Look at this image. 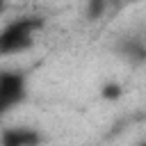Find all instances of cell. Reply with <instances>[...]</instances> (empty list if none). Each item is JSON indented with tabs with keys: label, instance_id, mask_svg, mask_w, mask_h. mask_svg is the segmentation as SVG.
<instances>
[{
	"label": "cell",
	"instance_id": "277c9868",
	"mask_svg": "<svg viewBox=\"0 0 146 146\" xmlns=\"http://www.w3.org/2000/svg\"><path fill=\"white\" fill-rule=\"evenodd\" d=\"M110 0H87L84 5V16L87 21H100V16L107 11Z\"/></svg>",
	"mask_w": 146,
	"mask_h": 146
},
{
	"label": "cell",
	"instance_id": "5b68a950",
	"mask_svg": "<svg viewBox=\"0 0 146 146\" xmlns=\"http://www.w3.org/2000/svg\"><path fill=\"white\" fill-rule=\"evenodd\" d=\"M121 96H123V87H121L119 82H114V80H110V82H105V84L100 87V98H103V100L114 103V100H119Z\"/></svg>",
	"mask_w": 146,
	"mask_h": 146
},
{
	"label": "cell",
	"instance_id": "9c48e42d",
	"mask_svg": "<svg viewBox=\"0 0 146 146\" xmlns=\"http://www.w3.org/2000/svg\"><path fill=\"white\" fill-rule=\"evenodd\" d=\"M128 2H144V0H128Z\"/></svg>",
	"mask_w": 146,
	"mask_h": 146
},
{
	"label": "cell",
	"instance_id": "ba28073f",
	"mask_svg": "<svg viewBox=\"0 0 146 146\" xmlns=\"http://www.w3.org/2000/svg\"><path fill=\"white\" fill-rule=\"evenodd\" d=\"M135 146H146V141H139V144H135Z\"/></svg>",
	"mask_w": 146,
	"mask_h": 146
},
{
	"label": "cell",
	"instance_id": "6da1fadb",
	"mask_svg": "<svg viewBox=\"0 0 146 146\" xmlns=\"http://www.w3.org/2000/svg\"><path fill=\"white\" fill-rule=\"evenodd\" d=\"M43 27L41 16H21L0 30V55H18L34 46L36 34Z\"/></svg>",
	"mask_w": 146,
	"mask_h": 146
},
{
	"label": "cell",
	"instance_id": "3957f363",
	"mask_svg": "<svg viewBox=\"0 0 146 146\" xmlns=\"http://www.w3.org/2000/svg\"><path fill=\"white\" fill-rule=\"evenodd\" d=\"M116 52L128 59L130 64H144L146 62V41L139 36H123L116 43Z\"/></svg>",
	"mask_w": 146,
	"mask_h": 146
},
{
	"label": "cell",
	"instance_id": "8992f818",
	"mask_svg": "<svg viewBox=\"0 0 146 146\" xmlns=\"http://www.w3.org/2000/svg\"><path fill=\"white\" fill-rule=\"evenodd\" d=\"M0 146H23L21 144V128H5L0 135Z\"/></svg>",
	"mask_w": 146,
	"mask_h": 146
},
{
	"label": "cell",
	"instance_id": "52a82bcc",
	"mask_svg": "<svg viewBox=\"0 0 146 146\" xmlns=\"http://www.w3.org/2000/svg\"><path fill=\"white\" fill-rule=\"evenodd\" d=\"M7 11V0H0V16Z\"/></svg>",
	"mask_w": 146,
	"mask_h": 146
},
{
	"label": "cell",
	"instance_id": "7a4b0ae2",
	"mask_svg": "<svg viewBox=\"0 0 146 146\" xmlns=\"http://www.w3.org/2000/svg\"><path fill=\"white\" fill-rule=\"evenodd\" d=\"M27 98V78L23 71H0V116Z\"/></svg>",
	"mask_w": 146,
	"mask_h": 146
}]
</instances>
